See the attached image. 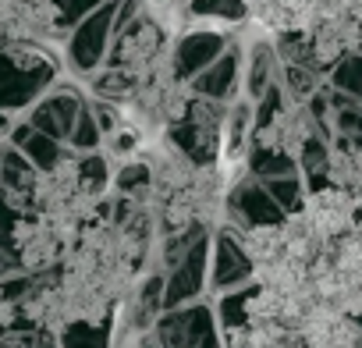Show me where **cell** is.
<instances>
[{"label":"cell","instance_id":"cell-1","mask_svg":"<svg viewBox=\"0 0 362 348\" xmlns=\"http://www.w3.org/2000/svg\"><path fill=\"white\" fill-rule=\"evenodd\" d=\"M174 40L177 36L167 29V22L156 15V8H149L139 22H132L128 29H121L114 36L103 68H114L124 79L139 82V79H146V75H153V71L170 64Z\"/></svg>","mask_w":362,"mask_h":348},{"label":"cell","instance_id":"cell-2","mask_svg":"<svg viewBox=\"0 0 362 348\" xmlns=\"http://www.w3.org/2000/svg\"><path fill=\"white\" fill-rule=\"evenodd\" d=\"M228 114L231 103L224 100H210V96H192L189 114L181 117V124H174L167 132V139L174 146H181L192 160L199 163H224V132H228Z\"/></svg>","mask_w":362,"mask_h":348},{"label":"cell","instance_id":"cell-3","mask_svg":"<svg viewBox=\"0 0 362 348\" xmlns=\"http://www.w3.org/2000/svg\"><path fill=\"white\" fill-rule=\"evenodd\" d=\"M57 0H0V43H36L57 50L64 43Z\"/></svg>","mask_w":362,"mask_h":348},{"label":"cell","instance_id":"cell-4","mask_svg":"<svg viewBox=\"0 0 362 348\" xmlns=\"http://www.w3.org/2000/svg\"><path fill=\"white\" fill-rule=\"evenodd\" d=\"M114 0H107L103 8H96L89 18H82L68 40V61L71 68L89 79L103 68L107 54H110V43H114Z\"/></svg>","mask_w":362,"mask_h":348},{"label":"cell","instance_id":"cell-5","mask_svg":"<svg viewBox=\"0 0 362 348\" xmlns=\"http://www.w3.org/2000/svg\"><path fill=\"white\" fill-rule=\"evenodd\" d=\"M231 43H235L231 33H217V29H210V22H192L185 33L174 40L170 64L185 82H196L214 61H221V54Z\"/></svg>","mask_w":362,"mask_h":348},{"label":"cell","instance_id":"cell-6","mask_svg":"<svg viewBox=\"0 0 362 348\" xmlns=\"http://www.w3.org/2000/svg\"><path fill=\"white\" fill-rule=\"evenodd\" d=\"M320 0H245V22H252L263 36H298L316 22Z\"/></svg>","mask_w":362,"mask_h":348},{"label":"cell","instance_id":"cell-7","mask_svg":"<svg viewBox=\"0 0 362 348\" xmlns=\"http://www.w3.org/2000/svg\"><path fill=\"white\" fill-rule=\"evenodd\" d=\"M249 284H252V267H249L242 245L235 242L231 228L228 224L214 228V235H210V288H206V295L221 298V295L242 291Z\"/></svg>","mask_w":362,"mask_h":348},{"label":"cell","instance_id":"cell-8","mask_svg":"<svg viewBox=\"0 0 362 348\" xmlns=\"http://www.w3.org/2000/svg\"><path fill=\"white\" fill-rule=\"evenodd\" d=\"M242 64H245V47L235 40V43L221 54V61H214V64L192 82V93L210 96V100H224V103L245 100V96H242Z\"/></svg>","mask_w":362,"mask_h":348},{"label":"cell","instance_id":"cell-9","mask_svg":"<svg viewBox=\"0 0 362 348\" xmlns=\"http://www.w3.org/2000/svg\"><path fill=\"white\" fill-rule=\"evenodd\" d=\"M245 64H242V96L249 103H256L277 79H281V57L270 36L259 40H245Z\"/></svg>","mask_w":362,"mask_h":348},{"label":"cell","instance_id":"cell-10","mask_svg":"<svg viewBox=\"0 0 362 348\" xmlns=\"http://www.w3.org/2000/svg\"><path fill=\"white\" fill-rule=\"evenodd\" d=\"M82 107H86V96H82L78 89L61 86L57 93H50V96L36 107V124H40L54 142L68 146L71 128H75V121H78V110H82Z\"/></svg>","mask_w":362,"mask_h":348},{"label":"cell","instance_id":"cell-11","mask_svg":"<svg viewBox=\"0 0 362 348\" xmlns=\"http://www.w3.org/2000/svg\"><path fill=\"white\" fill-rule=\"evenodd\" d=\"M281 89L288 96V103H309L320 89H323V79L309 68H291V64H281Z\"/></svg>","mask_w":362,"mask_h":348},{"label":"cell","instance_id":"cell-12","mask_svg":"<svg viewBox=\"0 0 362 348\" xmlns=\"http://www.w3.org/2000/svg\"><path fill=\"white\" fill-rule=\"evenodd\" d=\"M323 86H327V89H334V93H341V96L362 100V57H358V54L344 57V61L327 75V82H323Z\"/></svg>","mask_w":362,"mask_h":348},{"label":"cell","instance_id":"cell-13","mask_svg":"<svg viewBox=\"0 0 362 348\" xmlns=\"http://www.w3.org/2000/svg\"><path fill=\"white\" fill-rule=\"evenodd\" d=\"M18 298H22V291H8V284L0 281V334L18 323Z\"/></svg>","mask_w":362,"mask_h":348},{"label":"cell","instance_id":"cell-14","mask_svg":"<svg viewBox=\"0 0 362 348\" xmlns=\"http://www.w3.org/2000/svg\"><path fill=\"white\" fill-rule=\"evenodd\" d=\"M0 348H40V334L36 330H22V327H11L0 334Z\"/></svg>","mask_w":362,"mask_h":348},{"label":"cell","instance_id":"cell-15","mask_svg":"<svg viewBox=\"0 0 362 348\" xmlns=\"http://www.w3.org/2000/svg\"><path fill=\"white\" fill-rule=\"evenodd\" d=\"M358 103H362V100H358Z\"/></svg>","mask_w":362,"mask_h":348}]
</instances>
